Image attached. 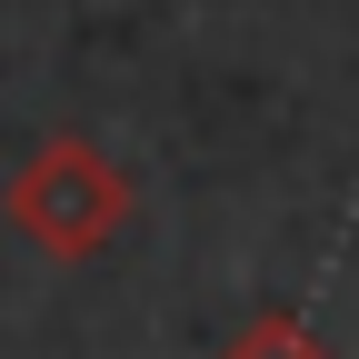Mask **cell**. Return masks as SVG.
Segmentation results:
<instances>
[{"label": "cell", "instance_id": "cell-2", "mask_svg": "<svg viewBox=\"0 0 359 359\" xmlns=\"http://www.w3.org/2000/svg\"><path fill=\"white\" fill-rule=\"evenodd\" d=\"M219 359H339V349L309 330V320H290V309H259L240 339H219Z\"/></svg>", "mask_w": 359, "mask_h": 359}, {"label": "cell", "instance_id": "cell-1", "mask_svg": "<svg viewBox=\"0 0 359 359\" xmlns=\"http://www.w3.org/2000/svg\"><path fill=\"white\" fill-rule=\"evenodd\" d=\"M0 210H11V230H20L30 250H50V259H100V250L130 230V180H120V160L90 140V130H50V140L11 170Z\"/></svg>", "mask_w": 359, "mask_h": 359}]
</instances>
